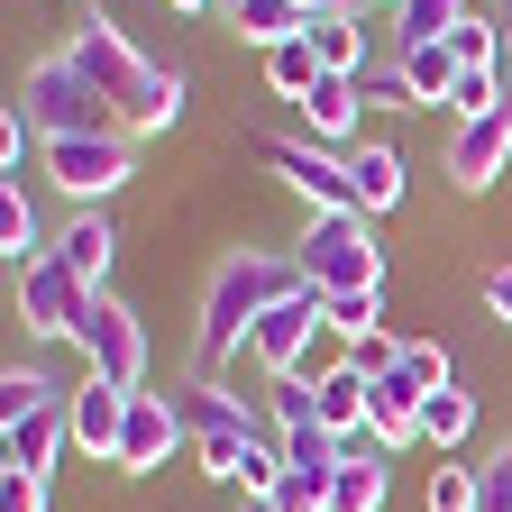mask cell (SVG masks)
<instances>
[{"label": "cell", "mask_w": 512, "mask_h": 512, "mask_svg": "<svg viewBox=\"0 0 512 512\" xmlns=\"http://www.w3.org/2000/svg\"><path fill=\"white\" fill-rule=\"evenodd\" d=\"M64 55L92 74V92L119 110V128H174L183 119V74H174V64H147L110 10H83L74 37H64Z\"/></svg>", "instance_id": "cell-1"}, {"label": "cell", "mask_w": 512, "mask_h": 512, "mask_svg": "<svg viewBox=\"0 0 512 512\" xmlns=\"http://www.w3.org/2000/svg\"><path fill=\"white\" fill-rule=\"evenodd\" d=\"M284 293H302V266L293 256H275V247H238L229 266L211 275V293H202V330H192V366H229L247 339H256V320H266Z\"/></svg>", "instance_id": "cell-2"}, {"label": "cell", "mask_w": 512, "mask_h": 512, "mask_svg": "<svg viewBox=\"0 0 512 512\" xmlns=\"http://www.w3.org/2000/svg\"><path fill=\"white\" fill-rule=\"evenodd\" d=\"M293 266H302V284L320 302H330V293H384V247H375L366 211H311Z\"/></svg>", "instance_id": "cell-3"}, {"label": "cell", "mask_w": 512, "mask_h": 512, "mask_svg": "<svg viewBox=\"0 0 512 512\" xmlns=\"http://www.w3.org/2000/svg\"><path fill=\"white\" fill-rule=\"evenodd\" d=\"M37 138H119V110L92 92V74L74 55H46V64H28V83H19V101H10Z\"/></svg>", "instance_id": "cell-4"}, {"label": "cell", "mask_w": 512, "mask_h": 512, "mask_svg": "<svg viewBox=\"0 0 512 512\" xmlns=\"http://www.w3.org/2000/svg\"><path fill=\"white\" fill-rule=\"evenodd\" d=\"M174 421H183V439H202V476L211 485H238V467H247V448L266 439L247 421V403L238 394H220L211 375H192V384H174Z\"/></svg>", "instance_id": "cell-5"}, {"label": "cell", "mask_w": 512, "mask_h": 512, "mask_svg": "<svg viewBox=\"0 0 512 512\" xmlns=\"http://www.w3.org/2000/svg\"><path fill=\"white\" fill-rule=\"evenodd\" d=\"M128 174H138V165H128V128H119V138H46V183L74 192L83 211H101Z\"/></svg>", "instance_id": "cell-6"}, {"label": "cell", "mask_w": 512, "mask_h": 512, "mask_svg": "<svg viewBox=\"0 0 512 512\" xmlns=\"http://www.w3.org/2000/svg\"><path fill=\"white\" fill-rule=\"evenodd\" d=\"M83 357H92L101 384H119V394H147V330H138V311H128V302L92 293V311H83Z\"/></svg>", "instance_id": "cell-7"}, {"label": "cell", "mask_w": 512, "mask_h": 512, "mask_svg": "<svg viewBox=\"0 0 512 512\" xmlns=\"http://www.w3.org/2000/svg\"><path fill=\"white\" fill-rule=\"evenodd\" d=\"M83 311H92V284L64 266V256H46V266L19 275V320H28V339H83Z\"/></svg>", "instance_id": "cell-8"}, {"label": "cell", "mask_w": 512, "mask_h": 512, "mask_svg": "<svg viewBox=\"0 0 512 512\" xmlns=\"http://www.w3.org/2000/svg\"><path fill=\"white\" fill-rule=\"evenodd\" d=\"M330 330V302H320L311 284L302 293H284L266 320H256V339H247V357L266 366V375H302V357H311V339Z\"/></svg>", "instance_id": "cell-9"}, {"label": "cell", "mask_w": 512, "mask_h": 512, "mask_svg": "<svg viewBox=\"0 0 512 512\" xmlns=\"http://www.w3.org/2000/svg\"><path fill=\"white\" fill-rule=\"evenodd\" d=\"M266 165L302 192L311 211H357V183H348V156H330L320 138H275L266 147Z\"/></svg>", "instance_id": "cell-10"}, {"label": "cell", "mask_w": 512, "mask_h": 512, "mask_svg": "<svg viewBox=\"0 0 512 512\" xmlns=\"http://www.w3.org/2000/svg\"><path fill=\"white\" fill-rule=\"evenodd\" d=\"M503 165H512V101L448 128V183H458V192H485Z\"/></svg>", "instance_id": "cell-11"}, {"label": "cell", "mask_w": 512, "mask_h": 512, "mask_svg": "<svg viewBox=\"0 0 512 512\" xmlns=\"http://www.w3.org/2000/svg\"><path fill=\"white\" fill-rule=\"evenodd\" d=\"M183 448V421H174V394H128V430H119V458L110 467H128V476H147V467H165Z\"/></svg>", "instance_id": "cell-12"}, {"label": "cell", "mask_w": 512, "mask_h": 512, "mask_svg": "<svg viewBox=\"0 0 512 512\" xmlns=\"http://www.w3.org/2000/svg\"><path fill=\"white\" fill-rule=\"evenodd\" d=\"M64 421H74V448H92V458H119V430H128V394L101 375H83L74 394H64Z\"/></svg>", "instance_id": "cell-13"}, {"label": "cell", "mask_w": 512, "mask_h": 512, "mask_svg": "<svg viewBox=\"0 0 512 512\" xmlns=\"http://www.w3.org/2000/svg\"><path fill=\"white\" fill-rule=\"evenodd\" d=\"M366 394H375V375H357L348 357H330V375H311V403H320V430H366Z\"/></svg>", "instance_id": "cell-14"}, {"label": "cell", "mask_w": 512, "mask_h": 512, "mask_svg": "<svg viewBox=\"0 0 512 512\" xmlns=\"http://www.w3.org/2000/svg\"><path fill=\"white\" fill-rule=\"evenodd\" d=\"M256 55H275V46H293L302 28H311V10H302V0H238V10H220Z\"/></svg>", "instance_id": "cell-15"}, {"label": "cell", "mask_w": 512, "mask_h": 512, "mask_svg": "<svg viewBox=\"0 0 512 512\" xmlns=\"http://www.w3.org/2000/svg\"><path fill=\"white\" fill-rule=\"evenodd\" d=\"M55 256H64V266H74V275H83V284L101 293V275H110V256H119V229H110L101 211H83L74 229H64V238H55Z\"/></svg>", "instance_id": "cell-16"}, {"label": "cell", "mask_w": 512, "mask_h": 512, "mask_svg": "<svg viewBox=\"0 0 512 512\" xmlns=\"http://www.w3.org/2000/svg\"><path fill=\"white\" fill-rule=\"evenodd\" d=\"M64 439H74V421H64V403H46V412H28V421H10V467H28V476H46Z\"/></svg>", "instance_id": "cell-17"}, {"label": "cell", "mask_w": 512, "mask_h": 512, "mask_svg": "<svg viewBox=\"0 0 512 512\" xmlns=\"http://www.w3.org/2000/svg\"><path fill=\"white\" fill-rule=\"evenodd\" d=\"M0 256H10V266L28 275V266H46V238H37V202H28V192L19 183H0Z\"/></svg>", "instance_id": "cell-18"}, {"label": "cell", "mask_w": 512, "mask_h": 512, "mask_svg": "<svg viewBox=\"0 0 512 512\" xmlns=\"http://www.w3.org/2000/svg\"><path fill=\"white\" fill-rule=\"evenodd\" d=\"M348 183H357V211H366V220L394 211V202H403V156H394V147H357V156H348Z\"/></svg>", "instance_id": "cell-19"}, {"label": "cell", "mask_w": 512, "mask_h": 512, "mask_svg": "<svg viewBox=\"0 0 512 512\" xmlns=\"http://www.w3.org/2000/svg\"><path fill=\"white\" fill-rule=\"evenodd\" d=\"M467 19V0H403L394 19H384V37H394V55L403 46H448V28Z\"/></svg>", "instance_id": "cell-20"}, {"label": "cell", "mask_w": 512, "mask_h": 512, "mask_svg": "<svg viewBox=\"0 0 512 512\" xmlns=\"http://www.w3.org/2000/svg\"><path fill=\"white\" fill-rule=\"evenodd\" d=\"M357 110H366L357 74H320V83H311V101H302V119H311V138H348V128H357Z\"/></svg>", "instance_id": "cell-21"}, {"label": "cell", "mask_w": 512, "mask_h": 512, "mask_svg": "<svg viewBox=\"0 0 512 512\" xmlns=\"http://www.w3.org/2000/svg\"><path fill=\"white\" fill-rule=\"evenodd\" d=\"M302 37H311V55L330 64V74H366V28H357L348 10H311Z\"/></svg>", "instance_id": "cell-22"}, {"label": "cell", "mask_w": 512, "mask_h": 512, "mask_svg": "<svg viewBox=\"0 0 512 512\" xmlns=\"http://www.w3.org/2000/svg\"><path fill=\"white\" fill-rule=\"evenodd\" d=\"M384 485H394V458H348L330 476V512H384Z\"/></svg>", "instance_id": "cell-23"}, {"label": "cell", "mask_w": 512, "mask_h": 512, "mask_svg": "<svg viewBox=\"0 0 512 512\" xmlns=\"http://www.w3.org/2000/svg\"><path fill=\"white\" fill-rule=\"evenodd\" d=\"M467 430H476V394H467V384H448V394L421 403V439H430V448H448V458H458Z\"/></svg>", "instance_id": "cell-24"}, {"label": "cell", "mask_w": 512, "mask_h": 512, "mask_svg": "<svg viewBox=\"0 0 512 512\" xmlns=\"http://www.w3.org/2000/svg\"><path fill=\"white\" fill-rule=\"evenodd\" d=\"M394 64H403V83H412V101H448V92H458V74H467V64L448 55V46H403Z\"/></svg>", "instance_id": "cell-25"}, {"label": "cell", "mask_w": 512, "mask_h": 512, "mask_svg": "<svg viewBox=\"0 0 512 512\" xmlns=\"http://www.w3.org/2000/svg\"><path fill=\"white\" fill-rule=\"evenodd\" d=\"M394 384H403V394H448V384H458V375H448V348H430V339H403V357H394Z\"/></svg>", "instance_id": "cell-26"}, {"label": "cell", "mask_w": 512, "mask_h": 512, "mask_svg": "<svg viewBox=\"0 0 512 512\" xmlns=\"http://www.w3.org/2000/svg\"><path fill=\"white\" fill-rule=\"evenodd\" d=\"M320 74H330V64L311 55V37H293V46H275V55H266V83H275L284 101H311V83H320Z\"/></svg>", "instance_id": "cell-27"}, {"label": "cell", "mask_w": 512, "mask_h": 512, "mask_svg": "<svg viewBox=\"0 0 512 512\" xmlns=\"http://www.w3.org/2000/svg\"><path fill=\"white\" fill-rule=\"evenodd\" d=\"M430 512H485V467H458V458H448L430 476Z\"/></svg>", "instance_id": "cell-28"}, {"label": "cell", "mask_w": 512, "mask_h": 512, "mask_svg": "<svg viewBox=\"0 0 512 512\" xmlns=\"http://www.w3.org/2000/svg\"><path fill=\"white\" fill-rule=\"evenodd\" d=\"M46 403H64V394H55L37 366H10V375H0V421H28V412H46Z\"/></svg>", "instance_id": "cell-29"}, {"label": "cell", "mask_w": 512, "mask_h": 512, "mask_svg": "<svg viewBox=\"0 0 512 512\" xmlns=\"http://www.w3.org/2000/svg\"><path fill=\"white\" fill-rule=\"evenodd\" d=\"M330 330L357 348V339H375L384 330V293H330Z\"/></svg>", "instance_id": "cell-30"}, {"label": "cell", "mask_w": 512, "mask_h": 512, "mask_svg": "<svg viewBox=\"0 0 512 512\" xmlns=\"http://www.w3.org/2000/svg\"><path fill=\"white\" fill-rule=\"evenodd\" d=\"M448 55H458V64H494V19H458V28H448Z\"/></svg>", "instance_id": "cell-31"}, {"label": "cell", "mask_w": 512, "mask_h": 512, "mask_svg": "<svg viewBox=\"0 0 512 512\" xmlns=\"http://www.w3.org/2000/svg\"><path fill=\"white\" fill-rule=\"evenodd\" d=\"M0 512H46V476H28V467H0Z\"/></svg>", "instance_id": "cell-32"}, {"label": "cell", "mask_w": 512, "mask_h": 512, "mask_svg": "<svg viewBox=\"0 0 512 512\" xmlns=\"http://www.w3.org/2000/svg\"><path fill=\"white\" fill-rule=\"evenodd\" d=\"M485 512H512V439L485 458Z\"/></svg>", "instance_id": "cell-33"}, {"label": "cell", "mask_w": 512, "mask_h": 512, "mask_svg": "<svg viewBox=\"0 0 512 512\" xmlns=\"http://www.w3.org/2000/svg\"><path fill=\"white\" fill-rule=\"evenodd\" d=\"M485 311L512 330V266H494V275H485Z\"/></svg>", "instance_id": "cell-34"}, {"label": "cell", "mask_w": 512, "mask_h": 512, "mask_svg": "<svg viewBox=\"0 0 512 512\" xmlns=\"http://www.w3.org/2000/svg\"><path fill=\"white\" fill-rule=\"evenodd\" d=\"M494 64L512 74V10H494Z\"/></svg>", "instance_id": "cell-35"}, {"label": "cell", "mask_w": 512, "mask_h": 512, "mask_svg": "<svg viewBox=\"0 0 512 512\" xmlns=\"http://www.w3.org/2000/svg\"><path fill=\"white\" fill-rule=\"evenodd\" d=\"M238 512H284V503H275V494H247V503H238Z\"/></svg>", "instance_id": "cell-36"}, {"label": "cell", "mask_w": 512, "mask_h": 512, "mask_svg": "<svg viewBox=\"0 0 512 512\" xmlns=\"http://www.w3.org/2000/svg\"><path fill=\"white\" fill-rule=\"evenodd\" d=\"M165 10H183V19H192V10H220V0H165Z\"/></svg>", "instance_id": "cell-37"}, {"label": "cell", "mask_w": 512, "mask_h": 512, "mask_svg": "<svg viewBox=\"0 0 512 512\" xmlns=\"http://www.w3.org/2000/svg\"><path fill=\"white\" fill-rule=\"evenodd\" d=\"M366 10H384V19H394V10H403V0H366Z\"/></svg>", "instance_id": "cell-38"}, {"label": "cell", "mask_w": 512, "mask_h": 512, "mask_svg": "<svg viewBox=\"0 0 512 512\" xmlns=\"http://www.w3.org/2000/svg\"><path fill=\"white\" fill-rule=\"evenodd\" d=\"M220 10H238V0H220Z\"/></svg>", "instance_id": "cell-39"}, {"label": "cell", "mask_w": 512, "mask_h": 512, "mask_svg": "<svg viewBox=\"0 0 512 512\" xmlns=\"http://www.w3.org/2000/svg\"><path fill=\"white\" fill-rule=\"evenodd\" d=\"M302 10H320V0H302Z\"/></svg>", "instance_id": "cell-40"}, {"label": "cell", "mask_w": 512, "mask_h": 512, "mask_svg": "<svg viewBox=\"0 0 512 512\" xmlns=\"http://www.w3.org/2000/svg\"><path fill=\"white\" fill-rule=\"evenodd\" d=\"M503 10H512V0H503Z\"/></svg>", "instance_id": "cell-41"}]
</instances>
